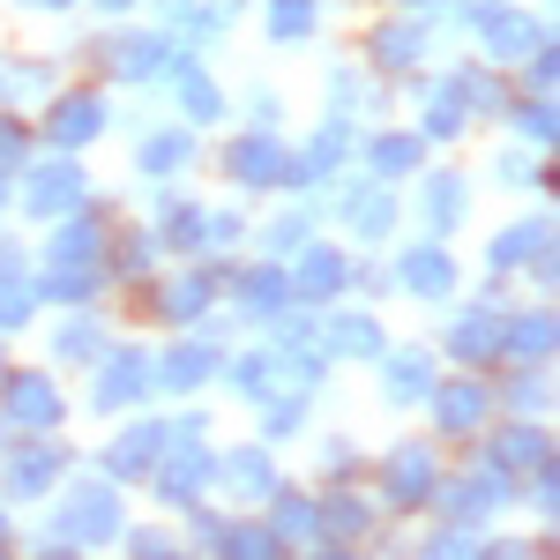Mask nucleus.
<instances>
[{"mask_svg": "<svg viewBox=\"0 0 560 560\" xmlns=\"http://www.w3.org/2000/svg\"><path fill=\"white\" fill-rule=\"evenodd\" d=\"M202 478H210V456H202L195 427H179V456L165 464V501H195V493H202Z\"/></svg>", "mask_w": 560, "mask_h": 560, "instance_id": "obj_1", "label": "nucleus"}, {"mask_svg": "<svg viewBox=\"0 0 560 560\" xmlns=\"http://www.w3.org/2000/svg\"><path fill=\"white\" fill-rule=\"evenodd\" d=\"M120 530V509H113V493H83L68 516H60V538H113Z\"/></svg>", "mask_w": 560, "mask_h": 560, "instance_id": "obj_2", "label": "nucleus"}, {"mask_svg": "<svg viewBox=\"0 0 560 560\" xmlns=\"http://www.w3.org/2000/svg\"><path fill=\"white\" fill-rule=\"evenodd\" d=\"M8 411H15L23 427H52V419H60V396H52V382H38V374H23V382L8 388Z\"/></svg>", "mask_w": 560, "mask_h": 560, "instance_id": "obj_3", "label": "nucleus"}, {"mask_svg": "<svg viewBox=\"0 0 560 560\" xmlns=\"http://www.w3.org/2000/svg\"><path fill=\"white\" fill-rule=\"evenodd\" d=\"M75 195H83V179L68 173V165H45V173H31V210H38V217L75 210Z\"/></svg>", "mask_w": 560, "mask_h": 560, "instance_id": "obj_4", "label": "nucleus"}, {"mask_svg": "<svg viewBox=\"0 0 560 560\" xmlns=\"http://www.w3.org/2000/svg\"><path fill=\"white\" fill-rule=\"evenodd\" d=\"M486 45H493L501 60H516V52L538 45V23H530V15H509V8H493V15H486Z\"/></svg>", "mask_w": 560, "mask_h": 560, "instance_id": "obj_5", "label": "nucleus"}, {"mask_svg": "<svg viewBox=\"0 0 560 560\" xmlns=\"http://www.w3.org/2000/svg\"><path fill=\"white\" fill-rule=\"evenodd\" d=\"M232 173H240V179H277V173H292V165L277 158V142H269V135H247V142L232 150Z\"/></svg>", "mask_w": 560, "mask_h": 560, "instance_id": "obj_6", "label": "nucleus"}, {"mask_svg": "<svg viewBox=\"0 0 560 560\" xmlns=\"http://www.w3.org/2000/svg\"><path fill=\"white\" fill-rule=\"evenodd\" d=\"M135 396H142V359L120 351V359L97 374V404H135Z\"/></svg>", "mask_w": 560, "mask_h": 560, "instance_id": "obj_7", "label": "nucleus"}, {"mask_svg": "<svg viewBox=\"0 0 560 560\" xmlns=\"http://www.w3.org/2000/svg\"><path fill=\"white\" fill-rule=\"evenodd\" d=\"M97 120H105V113H97V97H68V105L52 113V135H60V142H90Z\"/></svg>", "mask_w": 560, "mask_h": 560, "instance_id": "obj_8", "label": "nucleus"}, {"mask_svg": "<svg viewBox=\"0 0 560 560\" xmlns=\"http://www.w3.org/2000/svg\"><path fill=\"white\" fill-rule=\"evenodd\" d=\"M52 471H60V448H31V456H15L8 486L15 493H38V486H52Z\"/></svg>", "mask_w": 560, "mask_h": 560, "instance_id": "obj_9", "label": "nucleus"}, {"mask_svg": "<svg viewBox=\"0 0 560 560\" xmlns=\"http://www.w3.org/2000/svg\"><path fill=\"white\" fill-rule=\"evenodd\" d=\"M165 448V427H135L128 441H120V456H113V478H128V471H142L150 456Z\"/></svg>", "mask_w": 560, "mask_h": 560, "instance_id": "obj_10", "label": "nucleus"}, {"mask_svg": "<svg viewBox=\"0 0 560 560\" xmlns=\"http://www.w3.org/2000/svg\"><path fill=\"white\" fill-rule=\"evenodd\" d=\"M404 284H411V292H448V255H433V247H419V255L404 261Z\"/></svg>", "mask_w": 560, "mask_h": 560, "instance_id": "obj_11", "label": "nucleus"}, {"mask_svg": "<svg viewBox=\"0 0 560 560\" xmlns=\"http://www.w3.org/2000/svg\"><path fill=\"white\" fill-rule=\"evenodd\" d=\"M388 486H396V501H427L433 464L427 456H396V464H388Z\"/></svg>", "mask_w": 560, "mask_h": 560, "instance_id": "obj_12", "label": "nucleus"}, {"mask_svg": "<svg viewBox=\"0 0 560 560\" xmlns=\"http://www.w3.org/2000/svg\"><path fill=\"white\" fill-rule=\"evenodd\" d=\"M202 374H210V351L187 345V351H173V359H165V374H158V382H165V388H195Z\"/></svg>", "mask_w": 560, "mask_h": 560, "instance_id": "obj_13", "label": "nucleus"}, {"mask_svg": "<svg viewBox=\"0 0 560 560\" xmlns=\"http://www.w3.org/2000/svg\"><path fill=\"white\" fill-rule=\"evenodd\" d=\"M427 359H419V351H411V359H388V396H404V404H411V396H427Z\"/></svg>", "mask_w": 560, "mask_h": 560, "instance_id": "obj_14", "label": "nucleus"}, {"mask_svg": "<svg viewBox=\"0 0 560 560\" xmlns=\"http://www.w3.org/2000/svg\"><path fill=\"white\" fill-rule=\"evenodd\" d=\"M478 411H486V396H478V388H448V396H441V427H448V433L478 427Z\"/></svg>", "mask_w": 560, "mask_h": 560, "instance_id": "obj_15", "label": "nucleus"}, {"mask_svg": "<svg viewBox=\"0 0 560 560\" xmlns=\"http://www.w3.org/2000/svg\"><path fill=\"white\" fill-rule=\"evenodd\" d=\"M374 165H382V173H411V165H419V135H388V142H374Z\"/></svg>", "mask_w": 560, "mask_h": 560, "instance_id": "obj_16", "label": "nucleus"}, {"mask_svg": "<svg viewBox=\"0 0 560 560\" xmlns=\"http://www.w3.org/2000/svg\"><path fill=\"white\" fill-rule=\"evenodd\" d=\"M345 217L359 224V232H382L388 224V195L382 187H359V202H345Z\"/></svg>", "mask_w": 560, "mask_h": 560, "instance_id": "obj_17", "label": "nucleus"}, {"mask_svg": "<svg viewBox=\"0 0 560 560\" xmlns=\"http://www.w3.org/2000/svg\"><path fill=\"white\" fill-rule=\"evenodd\" d=\"M165 60V45H150V38H128V45H113V68H128V75H150Z\"/></svg>", "mask_w": 560, "mask_h": 560, "instance_id": "obj_18", "label": "nucleus"}, {"mask_svg": "<svg viewBox=\"0 0 560 560\" xmlns=\"http://www.w3.org/2000/svg\"><path fill=\"white\" fill-rule=\"evenodd\" d=\"M337 277H345V261H337V255H306L300 292H337Z\"/></svg>", "mask_w": 560, "mask_h": 560, "instance_id": "obj_19", "label": "nucleus"}, {"mask_svg": "<svg viewBox=\"0 0 560 560\" xmlns=\"http://www.w3.org/2000/svg\"><path fill=\"white\" fill-rule=\"evenodd\" d=\"M142 165H150V173H165V165H187V135H165V142H150V150H142Z\"/></svg>", "mask_w": 560, "mask_h": 560, "instance_id": "obj_20", "label": "nucleus"}, {"mask_svg": "<svg viewBox=\"0 0 560 560\" xmlns=\"http://www.w3.org/2000/svg\"><path fill=\"white\" fill-rule=\"evenodd\" d=\"M23 314H31V292H23L15 277H0V329H15Z\"/></svg>", "mask_w": 560, "mask_h": 560, "instance_id": "obj_21", "label": "nucleus"}, {"mask_svg": "<svg viewBox=\"0 0 560 560\" xmlns=\"http://www.w3.org/2000/svg\"><path fill=\"white\" fill-rule=\"evenodd\" d=\"M179 83H187V113H195V120H210V113H217V90L202 83L195 68H179Z\"/></svg>", "mask_w": 560, "mask_h": 560, "instance_id": "obj_22", "label": "nucleus"}, {"mask_svg": "<svg viewBox=\"0 0 560 560\" xmlns=\"http://www.w3.org/2000/svg\"><path fill=\"white\" fill-rule=\"evenodd\" d=\"M419 45H427V31H411V23H396V31H382V52H388V60H411Z\"/></svg>", "mask_w": 560, "mask_h": 560, "instance_id": "obj_23", "label": "nucleus"}, {"mask_svg": "<svg viewBox=\"0 0 560 560\" xmlns=\"http://www.w3.org/2000/svg\"><path fill=\"white\" fill-rule=\"evenodd\" d=\"M456 351H464V359H471V351H493V322H486V314H471V322L456 329Z\"/></svg>", "mask_w": 560, "mask_h": 560, "instance_id": "obj_24", "label": "nucleus"}, {"mask_svg": "<svg viewBox=\"0 0 560 560\" xmlns=\"http://www.w3.org/2000/svg\"><path fill=\"white\" fill-rule=\"evenodd\" d=\"M337 351H382L374 322H337Z\"/></svg>", "mask_w": 560, "mask_h": 560, "instance_id": "obj_25", "label": "nucleus"}, {"mask_svg": "<svg viewBox=\"0 0 560 560\" xmlns=\"http://www.w3.org/2000/svg\"><path fill=\"white\" fill-rule=\"evenodd\" d=\"M224 478H232V486H269V464H261V456H232Z\"/></svg>", "mask_w": 560, "mask_h": 560, "instance_id": "obj_26", "label": "nucleus"}, {"mask_svg": "<svg viewBox=\"0 0 560 560\" xmlns=\"http://www.w3.org/2000/svg\"><path fill=\"white\" fill-rule=\"evenodd\" d=\"M202 300H210V284H202V277H187V284H179V292H173V300H165V306H173L179 322H187V314H195V306H202Z\"/></svg>", "mask_w": 560, "mask_h": 560, "instance_id": "obj_27", "label": "nucleus"}, {"mask_svg": "<svg viewBox=\"0 0 560 560\" xmlns=\"http://www.w3.org/2000/svg\"><path fill=\"white\" fill-rule=\"evenodd\" d=\"M277 530H284V538H306V530H314V509L284 501V509H277Z\"/></svg>", "mask_w": 560, "mask_h": 560, "instance_id": "obj_28", "label": "nucleus"}, {"mask_svg": "<svg viewBox=\"0 0 560 560\" xmlns=\"http://www.w3.org/2000/svg\"><path fill=\"white\" fill-rule=\"evenodd\" d=\"M306 31V0H277V38H300Z\"/></svg>", "mask_w": 560, "mask_h": 560, "instance_id": "obj_29", "label": "nucleus"}, {"mask_svg": "<svg viewBox=\"0 0 560 560\" xmlns=\"http://www.w3.org/2000/svg\"><path fill=\"white\" fill-rule=\"evenodd\" d=\"M329 530H337V538H359V530H366V516H359L351 501H337V509H329Z\"/></svg>", "mask_w": 560, "mask_h": 560, "instance_id": "obj_30", "label": "nucleus"}, {"mask_svg": "<svg viewBox=\"0 0 560 560\" xmlns=\"http://www.w3.org/2000/svg\"><path fill=\"white\" fill-rule=\"evenodd\" d=\"M553 345V329L546 322H516V351H546Z\"/></svg>", "mask_w": 560, "mask_h": 560, "instance_id": "obj_31", "label": "nucleus"}, {"mask_svg": "<svg viewBox=\"0 0 560 560\" xmlns=\"http://www.w3.org/2000/svg\"><path fill=\"white\" fill-rule=\"evenodd\" d=\"M456 195H464L456 179H441V187H433V224H448V217H456Z\"/></svg>", "mask_w": 560, "mask_h": 560, "instance_id": "obj_32", "label": "nucleus"}, {"mask_svg": "<svg viewBox=\"0 0 560 560\" xmlns=\"http://www.w3.org/2000/svg\"><path fill=\"white\" fill-rule=\"evenodd\" d=\"M15 158H23V135H15V128H8V120H0V173H8Z\"/></svg>", "mask_w": 560, "mask_h": 560, "instance_id": "obj_33", "label": "nucleus"}, {"mask_svg": "<svg viewBox=\"0 0 560 560\" xmlns=\"http://www.w3.org/2000/svg\"><path fill=\"white\" fill-rule=\"evenodd\" d=\"M105 8H128V0H105Z\"/></svg>", "mask_w": 560, "mask_h": 560, "instance_id": "obj_34", "label": "nucleus"}, {"mask_svg": "<svg viewBox=\"0 0 560 560\" xmlns=\"http://www.w3.org/2000/svg\"><path fill=\"white\" fill-rule=\"evenodd\" d=\"M0 538H8V523H0Z\"/></svg>", "mask_w": 560, "mask_h": 560, "instance_id": "obj_35", "label": "nucleus"}]
</instances>
